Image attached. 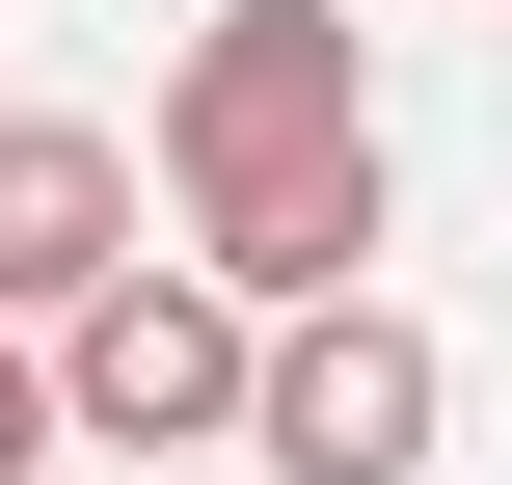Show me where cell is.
Wrapping results in <instances>:
<instances>
[{
	"mask_svg": "<svg viewBox=\"0 0 512 485\" xmlns=\"http://www.w3.org/2000/svg\"><path fill=\"white\" fill-rule=\"evenodd\" d=\"M81 270H135V135H81V108H0V324H54Z\"/></svg>",
	"mask_w": 512,
	"mask_h": 485,
	"instance_id": "obj_4",
	"label": "cell"
},
{
	"mask_svg": "<svg viewBox=\"0 0 512 485\" xmlns=\"http://www.w3.org/2000/svg\"><path fill=\"white\" fill-rule=\"evenodd\" d=\"M27 351H54V459H216V432H243V297H216L189 243L81 270Z\"/></svg>",
	"mask_w": 512,
	"mask_h": 485,
	"instance_id": "obj_3",
	"label": "cell"
},
{
	"mask_svg": "<svg viewBox=\"0 0 512 485\" xmlns=\"http://www.w3.org/2000/svg\"><path fill=\"white\" fill-rule=\"evenodd\" d=\"M135 189H162V243H189L243 324H270V297H351L378 216H405L351 0H216V27L162 54V108H135Z\"/></svg>",
	"mask_w": 512,
	"mask_h": 485,
	"instance_id": "obj_1",
	"label": "cell"
},
{
	"mask_svg": "<svg viewBox=\"0 0 512 485\" xmlns=\"http://www.w3.org/2000/svg\"><path fill=\"white\" fill-rule=\"evenodd\" d=\"M432 432H459V351H432L378 270L243 324V432H216V459H270V485H432Z\"/></svg>",
	"mask_w": 512,
	"mask_h": 485,
	"instance_id": "obj_2",
	"label": "cell"
},
{
	"mask_svg": "<svg viewBox=\"0 0 512 485\" xmlns=\"http://www.w3.org/2000/svg\"><path fill=\"white\" fill-rule=\"evenodd\" d=\"M0 485H54V351L0 324Z\"/></svg>",
	"mask_w": 512,
	"mask_h": 485,
	"instance_id": "obj_5",
	"label": "cell"
}]
</instances>
